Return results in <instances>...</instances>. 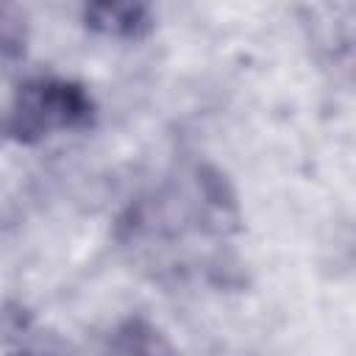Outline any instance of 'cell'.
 I'll return each mask as SVG.
<instances>
[{
    "label": "cell",
    "mask_w": 356,
    "mask_h": 356,
    "mask_svg": "<svg viewBox=\"0 0 356 356\" xmlns=\"http://www.w3.org/2000/svg\"><path fill=\"white\" fill-rule=\"evenodd\" d=\"M97 103L81 81L36 75L17 86L3 117V134L17 145H39L58 134L92 128Z\"/></svg>",
    "instance_id": "obj_1"
},
{
    "label": "cell",
    "mask_w": 356,
    "mask_h": 356,
    "mask_svg": "<svg viewBox=\"0 0 356 356\" xmlns=\"http://www.w3.org/2000/svg\"><path fill=\"white\" fill-rule=\"evenodd\" d=\"M81 19L92 33L117 42H139L156 28V11L147 3H89Z\"/></svg>",
    "instance_id": "obj_2"
},
{
    "label": "cell",
    "mask_w": 356,
    "mask_h": 356,
    "mask_svg": "<svg viewBox=\"0 0 356 356\" xmlns=\"http://www.w3.org/2000/svg\"><path fill=\"white\" fill-rule=\"evenodd\" d=\"M114 348L120 356H178L167 337L142 317H131L117 328Z\"/></svg>",
    "instance_id": "obj_3"
},
{
    "label": "cell",
    "mask_w": 356,
    "mask_h": 356,
    "mask_svg": "<svg viewBox=\"0 0 356 356\" xmlns=\"http://www.w3.org/2000/svg\"><path fill=\"white\" fill-rule=\"evenodd\" d=\"M28 14L17 3H0V61H19L28 50Z\"/></svg>",
    "instance_id": "obj_4"
},
{
    "label": "cell",
    "mask_w": 356,
    "mask_h": 356,
    "mask_svg": "<svg viewBox=\"0 0 356 356\" xmlns=\"http://www.w3.org/2000/svg\"><path fill=\"white\" fill-rule=\"evenodd\" d=\"M17 356H42V353H17Z\"/></svg>",
    "instance_id": "obj_5"
}]
</instances>
